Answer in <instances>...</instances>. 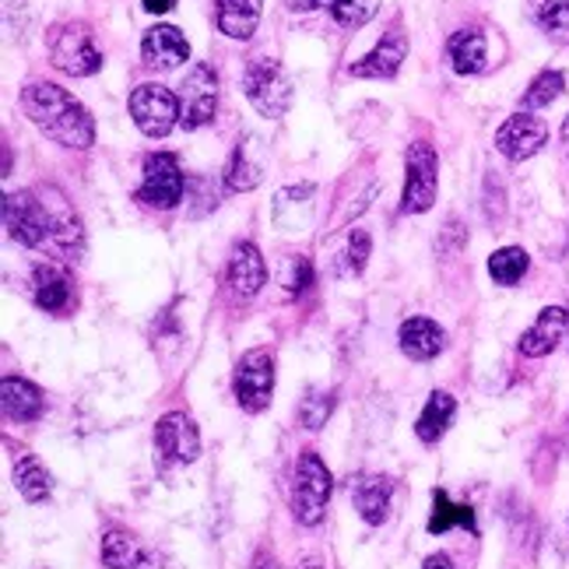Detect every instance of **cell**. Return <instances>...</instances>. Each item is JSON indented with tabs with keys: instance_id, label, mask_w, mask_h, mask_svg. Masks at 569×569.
<instances>
[{
	"instance_id": "obj_40",
	"label": "cell",
	"mask_w": 569,
	"mask_h": 569,
	"mask_svg": "<svg viewBox=\"0 0 569 569\" xmlns=\"http://www.w3.org/2000/svg\"><path fill=\"white\" fill-rule=\"evenodd\" d=\"M562 144H566V151H569V117L562 120Z\"/></svg>"
},
{
	"instance_id": "obj_20",
	"label": "cell",
	"mask_w": 569,
	"mask_h": 569,
	"mask_svg": "<svg viewBox=\"0 0 569 569\" xmlns=\"http://www.w3.org/2000/svg\"><path fill=\"white\" fill-rule=\"evenodd\" d=\"M32 299L39 310L47 313H68L74 306V289H71V278L63 274L60 268H50V264H39L32 271Z\"/></svg>"
},
{
	"instance_id": "obj_37",
	"label": "cell",
	"mask_w": 569,
	"mask_h": 569,
	"mask_svg": "<svg viewBox=\"0 0 569 569\" xmlns=\"http://www.w3.org/2000/svg\"><path fill=\"white\" fill-rule=\"evenodd\" d=\"M320 4H323V0H284V8L296 11V14H306V11H313Z\"/></svg>"
},
{
	"instance_id": "obj_15",
	"label": "cell",
	"mask_w": 569,
	"mask_h": 569,
	"mask_svg": "<svg viewBox=\"0 0 569 569\" xmlns=\"http://www.w3.org/2000/svg\"><path fill=\"white\" fill-rule=\"evenodd\" d=\"M566 331H569V310H566V306H545V310L538 313V320L520 335V352L528 359L549 356V352H556V345L566 338Z\"/></svg>"
},
{
	"instance_id": "obj_29",
	"label": "cell",
	"mask_w": 569,
	"mask_h": 569,
	"mask_svg": "<svg viewBox=\"0 0 569 569\" xmlns=\"http://www.w3.org/2000/svg\"><path fill=\"white\" fill-rule=\"evenodd\" d=\"M528 268H531V257L523 253L520 247H502V250H496L492 257H489V274H492V281L496 284H517L523 274H528Z\"/></svg>"
},
{
	"instance_id": "obj_43",
	"label": "cell",
	"mask_w": 569,
	"mask_h": 569,
	"mask_svg": "<svg viewBox=\"0 0 569 569\" xmlns=\"http://www.w3.org/2000/svg\"><path fill=\"white\" fill-rule=\"evenodd\" d=\"M566 440H569V419H566Z\"/></svg>"
},
{
	"instance_id": "obj_24",
	"label": "cell",
	"mask_w": 569,
	"mask_h": 569,
	"mask_svg": "<svg viewBox=\"0 0 569 569\" xmlns=\"http://www.w3.org/2000/svg\"><path fill=\"white\" fill-rule=\"evenodd\" d=\"M453 415H457V401L450 398L447 390L429 393V401H426V408L419 415V422H415V432H419V440L422 443H440V436L450 429Z\"/></svg>"
},
{
	"instance_id": "obj_23",
	"label": "cell",
	"mask_w": 569,
	"mask_h": 569,
	"mask_svg": "<svg viewBox=\"0 0 569 569\" xmlns=\"http://www.w3.org/2000/svg\"><path fill=\"white\" fill-rule=\"evenodd\" d=\"M447 53H450V63H453L457 74H478L481 68H486V60H489L486 32H478V29L453 32L450 42H447Z\"/></svg>"
},
{
	"instance_id": "obj_41",
	"label": "cell",
	"mask_w": 569,
	"mask_h": 569,
	"mask_svg": "<svg viewBox=\"0 0 569 569\" xmlns=\"http://www.w3.org/2000/svg\"><path fill=\"white\" fill-rule=\"evenodd\" d=\"M299 569H323V566H320V562H317V559H310V562H302V566H299Z\"/></svg>"
},
{
	"instance_id": "obj_26",
	"label": "cell",
	"mask_w": 569,
	"mask_h": 569,
	"mask_svg": "<svg viewBox=\"0 0 569 569\" xmlns=\"http://www.w3.org/2000/svg\"><path fill=\"white\" fill-rule=\"evenodd\" d=\"M450 528L475 531V510L468 502H453L443 489L432 492V517H429V535H447Z\"/></svg>"
},
{
	"instance_id": "obj_9",
	"label": "cell",
	"mask_w": 569,
	"mask_h": 569,
	"mask_svg": "<svg viewBox=\"0 0 569 569\" xmlns=\"http://www.w3.org/2000/svg\"><path fill=\"white\" fill-rule=\"evenodd\" d=\"M218 109V78L208 63H193L180 84V127L201 130L214 120Z\"/></svg>"
},
{
	"instance_id": "obj_38",
	"label": "cell",
	"mask_w": 569,
	"mask_h": 569,
	"mask_svg": "<svg viewBox=\"0 0 569 569\" xmlns=\"http://www.w3.org/2000/svg\"><path fill=\"white\" fill-rule=\"evenodd\" d=\"M422 569H457V566L450 562V556L436 552V556H429V559H426V566H422Z\"/></svg>"
},
{
	"instance_id": "obj_32",
	"label": "cell",
	"mask_w": 569,
	"mask_h": 569,
	"mask_svg": "<svg viewBox=\"0 0 569 569\" xmlns=\"http://www.w3.org/2000/svg\"><path fill=\"white\" fill-rule=\"evenodd\" d=\"M313 183H299V187H284V190H278V197H274V222L281 226L284 218H289V211H299V218L302 222H310V211H313Z\"/></svg>"
},
{
	"instance_id": "obj_14",
	"label": "cell",
	"mask_w": 569,
	"mask_h": 569,
	"mask_svg": "<svg viewBox=\"0 0 569 569\" xmlns=\"http://www.w3.org/2000/svg\"><path fill=\"white\" fill-rule=\"evenodd\" d=\"M141 57L151 71H172L190 60V42L177 26H156L141 39Z\"/></svg>"
},
{
	"instance_id": "obj_12",
	"label": "cell",
	"mask_w": 569,
	"mask_h": 569,
	"mask_svg": "<svg viewBox=\"0 0 569 569\" xmlns=\"http://www.w3.org/2000/svg\"><path fill=\"white\" fill-rule=\"evenodd\" d=\"M545 141H549V127H545V120L523 113V109L496 130V148L510 162H523V159L538 156Z\"/></svg>"
},
{
	"instance_id": "obj_11",
	"label": "cell",
	"mask_w": 569,
	"mask_h": 569,
	"mask_svg": "<svg viewBox=\"0 0 569 569\" xmlns=\"http://www.w3.org/2000/svg\"><path fill=\"white\" fill-rule=\"evenodd\" d=\"M156 447L172 465H193L197 453H201V432H197L190 415L169 411L156 426Z\"/></svg>"
},
{
	"instance_id": "obj_18",
	"label": "cell",
	"mask_w": 569,
	"mask_h": 569,
	"mask_svg": "<svg viewBox=\"0 0 569 569\" xmlns=\"http://www.w3.org/2000/svg\"><path fill=\"white\" fill-rule=\"evenodd\" d=\"M226 278H229L236 296H243V299L257 296L268 281L264 257H260V250L253 243H236L232 257H229V268H226Z\"/></svg>"
},
{
	"instance_id": "obj_5",
	"label": "cell",
	"mask_w": 569,
	"mask_h": 569,
	"mask_svg": "<svg viewBox=\"0 0 569 569\" xmlns=\"http://www.w3.org/2000/svg\"><path fill=\"white\" fill-rule=\"evenodd\" d=\"M232 393H236L239 408L250 415H260L271 405V393H274V352L271 348H250V352L236 362Z\"/></svg>"
},
{
	"instance_id": "obj_19",
	"label": "cell",
	"mask_w": 569,
	"mask_h": 569,
	"mask_svg": "<svg viewBox=\"0 0 569 569\" xmlns=\"http://www.w3.org/2000/svg\"><path fill=\"white\" fill-rule=\"evenodd\" d=\"M398 341H401V352L415 362H429L443 352L447 345V335L440 323H432L429 317H411L401 323L398 331Z\"/></svg>"
},
{
	"instance_id": "obj_7",
	"label": "cell",
	"mask_w": 569,
	"mask_h": 569,
	"mask_svg": "<svg viewBox=\"0 0 569 569\" xmlns=\"http://www.w3.org/2000/svg\"><path fill=\"white\" fill-rule=\"evenodd\" d=\"M183 190H187V177L180 169V159L169 156V151H156V156L144 159V180L138 187V201L148 208H159L169 211L183 201Z\"/></svg>"
},
{
	"instance_id": "obj_3",
	"label": "cell",
	"mask_w": 569,
	"mask_h": 569,
	"mask_svg": "<svg viewBox=\"0 0 569 569\" xmlns=\"http://www.w3.org/2000/svg\"><path fill=\"white\" fill-rule=\"evenodd\" d=\"M243 92L260 117H284L296 99L292 78L274 57H253L243 71Z\"/></svg>"
},
{
	"instance_id": "obj_28",
	"label": "cell",
	"mask_w": 569,
	"mask_h": 569,
	"mask_svg": "<svg viewBox=\"0 0 569 569\" xmlns=\"http://www.w3.org/2000/svg\"><path fill=\"white\" fill-rule=\"evenodd\" d=\"M528 18L559 42H569V0H528Z\"/></svg>"
},
{
	"instance_id": "obj_36",
	"label": "cell",
	"mask_w": 569,
	"mask_h": 569,
	"mask_svg": "<svg viewBox=\"0 0 569 569\" xmlns=\"http://www.w3.org/2000/svg\"><path fill=\"white\" fill-rule=\"evenodd\" d=\"M369 250H373V243H369V232L356 229V232H352V239H348V268H352L356 274L366 268Z\"/></svg>"
},
{
	"instance_id": "obj_34",
	"label": "cell",
	"mask_w": 569,
	"mask_h": 569,
	"mask_svg": "<svg viewBox=\"0 0 569 569\" xmlns=\"http://www.w3.org/2000/svg\"><path fill=\"white\" fill-rule=\"evenodd\" d=\"M380 11V0H331V14L341 29H362Z\"/></svg>"
},
{
	"instance_id": "obj_17",
	"label": "cell",
	"mask_w": 569,
	"mask_h": 569,
	"mask_svg": "<svg viewBox=\"0 0 569 569\" xmlns=\"http://www.w3.org/2000/svg\"><path fill=\"white\" fill-rule=\"evenodd\" d=\"M348 492H352V502L356 510L366 523H383L390 517V499H393V481L383 478V475H359L352 478V486H348Z\"/></svg>"
},
{
	"instance_id": "obj_2",
	"label": "cell",
	"mask_w": 569,
	"mask_h": 569,
	"mask_svg": "<svg viewBox=\"0 0 569 569\" xmlns=\"http://www.w3.org/2000/svg\"><path fill=\"white\" fill-rule=\"evenodd\" d=\"M331 492H335V478L320 461V453L302 450L296 461V478H292V513L302 528H317L323 520Z\"/></svg>"
},
{
	"instance_id": "obj_13",
	"label": "cell",
	"mask_w": 569,
	"mask_h": 569,
	"mask_svg": "<svg viewBox=\"0 0 569 569\" xmlns=\"http://www.w3.org/2000/svg\"><path fill=\"white\" fill-rule=\"evenodd\" d=\"M42 208H47V218H50V239L71 260H78L84 250V229H81V218L71 208V201L57 187H47L42 190Z\"/></svg>"
},
{
	"instance_id": "obj_16",
	"label": "cell",
	"mask_w": 569,
	"mask_h": 569,
	"mask_svg": "<svg viewBox=\"0 0 569 569\" xmlns=\"http://www.w3.org/2000/svg\"><path fill=\"white\" fill-rule=\"evenodd\" d=\"M405 57H408V39H405L401 29H393L359 63H352V68H348V74H352V78H377V81H383V78H393V74L401 71Z\"/></svg>"
},
{
	"instance_id": "obj_35",
	"label": "cell",
	"mask_w": 569,
	"mask_h": 569,
	"mask_svg": "<svg viewBox=\"0 0 569 569\" xmlns=\"http://www.w3.org/2000/svg\"><path fill=\"white\" fill-rule=\"evenodd\" d=\"M281 281H284V289L289 292H306L313 284V264H310V257H292L289 264H284V274H281Z\"/></svg>"
},
{
	"instance_id": "obj_10",
	"label": "cell",
	"mask_w": 569,
	"mask_h": 569,
	"mask_svg": "<svg viewBox=\"0 0 569 569\" xmlns=\"http://www.w3.org/2000/svg\"><path fill=\"white\" fill-rule=\"evenodd\" d=\"M4 229L21 247H42L50 239V218L42 208V197L18 190L4 197Z\"/></svg>"
},
{
	"instance_id": "obj_4",
	"label": "cell",
	"mask_w": 569,
	"mask_h": 569,
	"mask_svg": "<svg viewBox=\"0 0 569 569\" xmlns=\"http://www.w3.org/2000/svg\"><path fill=\"white\" fill-rule=\"evenodd\" d=\"M53 68L71 78H92L102 68V53L96 47V36L84 21H68L50 39Z\"/></svg>"
},
{
	"instance_id": "obj_6",
	"label": "cell",
	"mask_w": 569,
	"mask_h": 569,
	"mask_svg": "<svg viewBox=\"0 0 569 569\" xmlns=\"http://www.w3.org/2000/svg\"><path fill=\"white\" fill-rule=\"evenodd\" d=\"M436 187H440V159L429 141H415L405 159V193H401V211L405 214H422L436 201Z\"/></svg>"
},
{
	"instance_id": "obj_25",
	"label": "cell",
	"mask_w": 569,
	"mask_h": 569,
	"mask_svg": "<svg viewBox=\"0 0 569 569\" xmlns=\"http://www.w3.org/2000/svg\"><path fill=\"white\" fill-rule=\"evenodd\" d=\"M102 562L109 569H148V552L141 541L127 531H109L102 538Z\"/></svg>"
},
{
	"instance_id": "obj_33",
	"label": "cell",
	"mask_w": 569,
	"mask_h": 569,
	"mask_svg": "<svg viewBox=\"0 0 569 569\" xmlns=\"http://www.w3.org/2000/svg\"><path fill=\"white\" fill-rule=\"evenodd\" d=\"M331 411H335V390L313 387V390H306V398L299 401V422L306 429H320L331 419Z\"/></svg>"
},
{
	"instance_id": "obj_21",
	"label": "cell",
	"mask_w": 569,
	"mask_h": 569,
	"mask_svg": "<svg viewBox=\"0 0 569 569\" xmlns=\"http://www.w3.org/2000/svg\"><path fill=\"white\" fill-rule=\"evenodd\" d=\"M0 405H4V415L11 422H36L47 411L42 390L21 377H4V383H0Z\"/></svg>"
},
{
	"instance_id": "obj_22",
	"label": "cell",
	"mask_w": 569,
	"mask_h": 569,
	"mask_svg": "<svg viewBox=\"0 0 569 569\" xmlns=\"http://www.w3.org/2000/svg\"><path fill=\"white\" fill-rule=\"evenodd\" d=\"M218 4V29L229 39H250L264 14V0H214Z\"/></svg>"
},
{
	"instance_id": "obj_42",
	"label": "cell",
	"mask_w": 569,
	"mask_h": 569,
	"mask_svg": "<svg viewBox=\"0 0 569 569\" xmlns=\"http://www.w3.org/2000/svg\"><path fill=\"white\" fill-rule=\"evenodd\" d=\"M257 569H271V562H268V559H260V562H257Z\"/></svg>"
},
{
	"instance_id": "obj_8",
	"label": "cell",
	"mask_w": 569,
	"mask_h": 569,
	"mask_svg": "<svg viewBox=\"0 0 569 569\" xmlns=\"http://www.w3.org/2000/svg\"><path fill=\"white\" fill-rule=\"evenodd\" d=\"M130 117L148 138H166L180 123V96H172L166 84H141L130 92Z\"/></svg>"
},
{
	"instance_id": "obj_39",
	"label": "cell",
	"mask_w": 569,
	"mask_h": 569,
	"mask_svg": "<svg viewBox=\"0 0 569 569\" xmlns=\"http://www.w3.org/2000/svg\"><path fill=\"white\" fill-rule=\"evenodd\" d=\"M144 11H151V14H166V11H172V0H144Z\"/></svg>"
},
{
	"instance_id": "obj_1",
	"label": "cell",
	"mask_w": 569,
	"mask_h": 569,
	"mask_svg": "<svg viewBox=\"0 0 569 569\" xmlns=\"http://www.w3.org/2000/svg\"><path fill=\"white\" fill-rule=\"evenodd\" d=\"M21 109L26 117L42 130L47 138H53L63 148H92L96 141V120L68 89H60L53 81H32L21 92Z\"/></svg>"
},
{
	"instance_id": "obj_30",
	"label": "cell",
	"mask_w": 569,
	"mask_h": 569,
	"mask_svg": "<svg viewBox=\"0 0 569 569\" xmlns=\"http://www.w3.org/2000/svg\"><path fill=\"white\" fill-rule=\"evenodd\" d=\"M566 89V78L562 71H541L535 81H531V89L520 96V109L523 113H531V109H545V106H552Z\"/></svg>"
},
{
	"instance_id": "obj_27",
	"label": "cell",
	"mask_w": 569,
	"mask_h": 569,
	"mask_svg": "<svg viewBox=\"0 0 569 569\" xmlns=\"http://www.w3.org/2000/svg\"><path fill=\"white\" fill-rule=\"evenodd\" d=\"M14 486H18V492L26 502H42V499H50V492H53L50 471L42 468L39 457H32V453H21L14 461Z\"/></svg>"
},
{
	"instance_id": "obj_31",
	"label": "cell",
	"mask_w": 569,
	"mask_h": 569,
	"mask_svg": "<svg viewBox=\"0 0 569 569\" xmlns=\"http://www.w3.org/2000/svg\"><path fill=\"white\" fill-rule=\"evenodd\" d=\"M257 183H260V166L250 162L247 144L239 141L232 148V156H229V166H226V187L236 190V193H243V190H253Z\"/></svg>"
}]
</instances>
